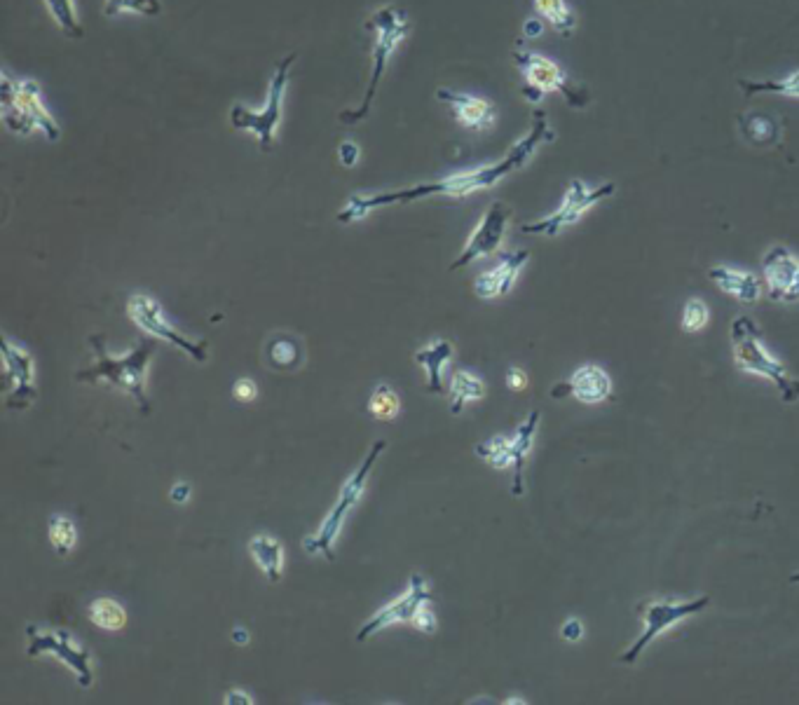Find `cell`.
I'll list each match as a JSON object with an SVG mask.
<instances>
[{
  "label": "cell",
  "mask_w": 799,
  "mask_h": 705,
  "mask_svg": "<svg viewBox=\"0 0 799 705\" xmlns=\"http://www.w3.org/2000/svg\"><path fill=\"white\" fill-rule=\"evenodd\" d=\"M556 139V132H553L549 125V115L544 111L532 113V127L530 132L518 139L514 146L507 150V155L502 160H497L493 164H483V167L467 169V171H457V174H450L446 179L439 181H429V183H418L413 188H401L392 190V193H378V195H352L343 211L338 214V221L343 225L357 223L361 218H366L373 209L380 207H392V204H411L418 200H425V197H467L474 193H481V190L495 188L497 183L507 179V176L514 174V171L523 169L532 157L537 155V150L544 146V143H551Z\"/></svg>",
  "instance_id": "obj_1"
},
{
  "label": "cell",
  "mask_w": 799,
  "mask_h": 705,
  "mask_svg": "<svg viewBox=\"0 0 799 705\" xmlns=\"http://www.w3.org/2000/svg\"><path fill=\"white\" fill-rule=\"evenodd\" d=\"M90 347L94 349V357H97V364L92 368H85V371L75 373V380L78 382H92V385H99V382H111L115 387H122L127 394H132L136 403H139L141 413H150V401L146 394V368L148 361L153 357L157 338H143L139 345L134 349H129L127 354L122 357H115V354H108L104 335H90L87 338Z\"/></svg>",
  "instance_id": "obj_2"
},
{
  "label": "cell",
  "mask_w": 799,
  "mask_h": 705,
  "mask_svg": "<svg viewBox=\"0 0 799 705\" xmlns=\"http://www.w3.org/2000/svg\"><path fill=\"white\" fill-rule=\"evenodd\" d=\"M364 26L373 36L371 80H368L364 101H361L357 108H347V111L340 113L338 120L343 122V125H357V122L368 118L375 101V94H378L382 80H385L389 61H392L396 47L404 43L408 31H411V19H408L404 10L396 8V5H382L380 10H375L373 15L366 19Z\"/></svg>",
  "instance_id": "obj_3"
},
{
  "label": "cell",
  "mask_w": 799,
  "mask_h": 705,
  "mask_svg": "<svg viewBox=\"0 0 799 705\" xmlns=\"http://www.w3.org/2000/svg\"><path fill=\"white\" fill-rule=\"evenodd\" d=\"M0 118L15 136L43 134L47 141L61 139V127L47 111L43 92L36 80H17L3 71V90H0Z\"/></svg>",
  "instance_id": "obj_4"
},
{
  "label": "cell",
  "mask_w": 799,
  "mask_h": 705,
  "mask_svg": "<svg viewBox=\"0 0 799 705\" xmlns=\"http://www.w3.org/2000/svg\"><path fill=\"white\" fill-rule=\"evenodd\" d=\"M729 338H732L734 364L741 373L760 375V378L774 382L785 403L799 401V378L790 375L783 361L771 357L769 349L762 342L760 328H757L753 319L736 317L732 321V328H729Z\"/></svg>",
  "instance_id": "obj_5"
},
{
  "label": "cell",
  "mask_w": 799,
  "mask_h": 705,
  "mask_svg": "<svg viewBox=\"0 0 799 705\" xmlns=\"http://www.w3.org/2000/svg\"><path fill=\"white\" fill-rule=\"evenodd\" d=\"M296 57L298 54L291 52V54H286L282 61H277L275 73H272L270 85H268V99H265V106L261 108V111H251V108L244 104H232V108H230L232 129H237V132L254 134L263 153H272V148H275L279 122H282L284 94H286V87H289L291 68H293V64H296Z\"/></svg>",
  "instance_id": "obj_6"
},
{
  "label": "cell",
  "mask_w": 799,
  "mask_h": 705,
  "mask_svg": "<svg viewBox=\"0 0 799 705\" xmlns=\"http://www.w3.org/2000/svg\"><path fill=\"white\" fill-rule=\"evenodd\" d=\"M387 448V441H375L371 453L366 455V460L361 467L354 471V474L347 478V483L343 485V490H340V497L336 506H333L329 516L324 518V523L319 525V530L314 532V535L305 537V551L310 553V556H324L326 560H336V553H333V546H336V539H338V532L340 527H343L345 518L350 516V511L354 506L359 504L361 495H364V488H366V481L368 476H371V469L375 467V462H378V457L382 455V450Z\"/></svg>",
  "instance_id": "obj_7"
},
{
  "label": "cell",
  "mask_w": 799,
  "mask_h": 705,
  "mask_svg": "<svg viewBox=\"0 0 799 705\" xmlns=\"http://www.w3.org/2000/svg\"><path fill=\"white\" fill-rule=\"evenodd\" d=\"M514 61L521 68L525 87H523V97L530 101V104H537V101L544 99V94L558 92L561 97L568 101L572 108H584L591 101V94L586 87H579L570 80V75L563 71L556 61H551L549 57H542V54L521 50L516 47L514 50Z\"/></svg>",
  "instance_id": "obj_8"
},
{
  "label": "cell",
  "mask_w": 799,
  "mask_h": 705,
  "mask_svg": "<svg viewBox=\"0 0 799 705\" xmlns=\"http://www.w3.org/2000/svg\"><path fill=\"white\" fill-rule=\"evenodd\" d=\"M539 420H542V415H539L537 410H532V413L521 422V427L516 429V436H511V438L493 436V438H488V441L478 443V446L474 448L476 455L481 457V460H486L490 467H495V469L514 467L511 495H516V497H521L525 492V483H523L525 460H528L530 450H532V446H535Z\"/></svg>",
  "instance_id": "obj_9"
},
{
  "label": "cell",
  "mask_w": 799,
  "mask_h": 705,
  "mask_svg": "<svg viewBox=\"0 0 799 705\" xmlns=\"http://www.w3.org/2000/svg\"><path fill=\"white\" fill-rule=\"evenodd\" d=\"M617 186L614 183H603V186H589L582 179H572L568 186V193H565L561 207H558L553 214L539 218L535 223H525L521 225L523 235H542V237H558L563 230L572 228V225L579 223L586 211H591L596 204H600L607 197L614 195Z\"/></svg>",
  "instance_id": "obj_10"
},
{
  "label": "cell",
  "mask_w": 799,
  "mask_h": 705,
  "mask_svg": "<svg viewBox=\"0 0 799 705\" xmlns=\"http://www.w3.org/2000/svg\"><path fill=\"white\" fill-rule=\"evenodd\" d=\"M708 605H710L708 595H703V598H694V600H685V602L647 600V602H643V605H638V614H640V619H643L645 628H643V633H640V638L619 656V661L633 666V663L640 659V654H643L661 633L671 631V628L675 624H680V621H685V619H689V616L703 612Z\"/></svg>",
  "instance_id": "obj_11"
},
{
  "label": "cell",
  "mask_w": 799,
  "mask_h": 705,
  "mask_svg": "<svg viewBox=\"0 0 799 705\" xmlns=\"http://www.w3.org/2000/svg\"><path fill=\"white\" fill-rule=\"evenodd\" d=\"M26 635H29V649L26 654L36 656L40 654H52L54 659H59L61 663H66L68 668L73 670L75 677H78L80 687H92L94 675H92V654L90 649L75 645L71 640V635L66 631H40L36 626H26Z\"/></svg>",
  "instance_id": "obj_12"
},
{
  "label": "cell",
  "mask_w": 799,
  "mask_h": 705,
  "mask_svg": "<svg viewBox=\"0 0 799 705\" xmlns=\"http://www.w3.org/2000/svg\"><path fill=\"white\" fill-rule=\"evenodd\" d=\"M127 312L143 333L153 335V338L172 342L174 347L183 349L188 357H193L197 364H204V361H207L209 342L207 340L190 342L186 335H181L179 331H176V328L165 319V314H162V307L157 305V300H153L150 296H141L139 293V296L129 298Z\"/></svg>",
  "instance_id": "obj_13"
},
{
  "label": "cell",
  "mask_w": 799,
  "mask_h": 705,
  "mask_svg": "<svg viewBox=\"0 0 799 705\" xmlns=\"http://www.w3.org/2000/svg\"><path fill=\"white\" fill-rule=\"evenodd\" d=\"M511 221V209L504 202H493L483 214L481 223L476 225V230L471 232V237L464 244L460 256L455 258V263H450V272L467 268L469 263H474L478 258L493 256L502 249L504 237H507V228Z\"/></svg>",
  "instance_id": "obj_14"
},
{
  "label": "cell",
  "mask_w": 799,
  "mask_h": 705,
  "mask_svg": "<svg viewBox=\"0 0 799 705\" xmlns=\"http://www.w3.org/2000/svg\"><path fill=\"white\" fill-rule=\"evenodd\" d=\"M762 279L774 303H799V256L776 244L762 256Z\"/></svg>",
  "instance_id": "obj_15"
},
{
  "label": "cell",
  "mask_w": 799,
  "mask_h": 705,
  "mask_svg": "<svg viewBox=\"0 0 799 705\" xmlns=\"http://www.w3.org/2000/svg\"><path fill=\"white\" fill-rule=\"evenodd\" d=\"M429 600H432V593L427 591V584H425V579H422V574H413L406 593L401 595L399 600L389 602V605L382 607L380 612H375L371 619H368L366 624L359 628L357 640L366 642L368 638H373L375 633L382 631V628H387L392 624H413L418 609L422 605H427Z\"/></svg>",
  "instance_id": "obj_16"
},
{
  "label": "cell",
  "mask_w": 799,
  "mask_h": 705,
  "mask_svg": "<svg viewBox=\"0 0 799 705\" xmlns=\"http://www.w3.org/2000/svg\"><path fill=\"white\" fill-rule=\"evenodd\" d=\"M0 349H3V364L5 375H8V385H12V392L8 396L10 410H24L33 406L36 401V387H33V357L26 349L19 345H12L8 338L0 340Z\"/></svg>",
  "instance_id": "obj_17"
},
{
  "label": "cell",
  "mask_w": 799,
  "mask_h": 705,
  "mask_svg": "<svg viewBox=\"0 0 799 705\" xmlns=\"http://www.w3.org/2000/svg\"><path fill=\"white\" fill-rule=\"evenodd\" d=\"M551 396L553 399L572 396V399L586 403V406H596V403H603L612 396V380L605 368H600L596 364H586L582 368H577L570 380L551 387Z\"/></svg>",
  "instance_id": "obj_18"
},
{
  "label": "cell",
  "mask_w": 799,
  "mask_h": 705,
  "mask_svg": "<svg viewBox=\"0 0 799 705\" xmlns=\"http://www.w3.org/2000/svg\"><path fill=\"white\" fill-rule=\"evenodd\" d=\"M436 99H439L441 104H448L450 111L455 115V120L460 122L464 129H469V132H488V129L495 127L497 108L493 101L446 90V87H439V90H436Z\"/></svg>",
  "instance_id": "obj_19"
},
{
  "label": "cell",
  "mask_w": 799,
  "mask_h": 705,
  "mask_svg": "<svg viewBox=\"0 0 799 705\" xmlns=\"http://www.w3.org/2000/svg\"><path fill=\"white\" fill-rule=\"evenodd\" d=\"M530 260L528 249H518L511 253H504L500 265L495 270L483 272V275L476 277L474 282V293L481 300H495L507 296V293L514 289L518 275L525 268V263Z\"/></svg>",
  "instance_id": "obj_20"
},
{
  "label": "cell",
  "mask_w": 799,
  "mask_h": 705,
  "mask_svg": "<svg viewBox=\"0 0 799 705\" xmlns=\"http://www.w3.org/2000/svg\"><path fill=\"white\" fill-rule=\"evenodd\" d=\"M708 279L717 289L725 291L727 296H732L743 305H755L762 298V282L760 277L746 270H734L727 265H717V268L708 270Z\"/></svg>",
  "instance_id": "obj_21"
},
{
  "label": "cell",
  "mask_w": 799,
  "mask_h": 705,
  "mask_svg": "<svg viewBox=\"0 0 799 705\" xmlns=\"http://www.w3.org/2000/svg\"><path fill=\"white\" fill-rule=\"evenodd\" d=\"M453 345L448 340H434L432 345L422 347L420 352H415V361L427 371V392L441 394L443 392V382H441V371L443 366L453 359Z\"/></svg>",
  "instance_id": "obj_22"
},
{
  "label": "cell",
  "mask_w": 799,
  "mask_h": 705,
  "mask_svg": "<svg viewBox=\"0 0 799 705\" xmlns=\"http://www.w3.org/2000/svg\"><path fill=\"white\" fill-rule=\"evenodd\" d=\"M741 134L746 136L748 143H753L757 148H771L781 141V125L776 118H769L764 113H748L739 118Z\"/></svg>",
  "instance_id": "obj_23"
},
{
  "label": "cell",
  "mask_w": 799,
  "mask_h": 705,
  "mask_svg": "<svg viewBox=\"0 0 799 705\" xmlns=\"http://www.w3.org/2000/svg\"><path fill=\"white\" fill-rule=\"evenodd\" d=\"M249 553L256 560V565L268 574L270 581L282 579V565H284V551L282 544L275 537L256 535L249 539Z\"/></svg>",
  "instance_id": "obj_24"
},
{
  "label": "cell",
  "mask_w": 799,
  "mask_h": 705,
  "mask_svg": "<svg viewBox=\"0 0 799 705\" xmlns=\"http://www.w3.org/2000/svg\"><path fill=\"white\" fill-rule=\"evenodd\" d=\"M265 359L275 371H296L303 364V347L291 335H275L265 347Z\"/></svg>",
  "instance_id": "obj_25"
},
{
  "label": "cell",
  "mask_w": 799,
  "mask_h": 705,
  "mask_svg": "<svg viewBox=\"0 0 799 705\" xmlns=\"http://www.w3.org/2000/svg\"><path fill=\"white\" fill-rule=\"evenodd\" d=\"M486 396V385L474 373L457 371L450 382V413L460 415L469 401H481Z\"/></svg>",
  "instance_id": "obj_26"
},
{
  "label": "cell",
  "mask_w": 799,
  "mask_h": 705,
  "mask_svg": "<svg viewBox=\"0 0 799 705\" xmlns=\"http://www.w3.org/2000/svg\"><path fill=\"white\" fill-rule=\"evenodd\" d=\"M746 97L753 94H781V97L799 99V71L785 75L781 80H739Z\"/></svg>",
  "instance_id": "obj_27"
},
{
  "label": "cell",
  "mask_w": 799,
  "mask_h": 705,
  "mask_svg": "<svg viewBox=\"0 0 799 705\" xmlns=\"http://www.w3.org/2000/svg\"><path fill=\"white\" fill-rule=\"evenodd\" d=\"M90 619L104 631H120L127 624V612L118 600L99 598L90 605Z\"/></svg>",
  "instance_id": "obj_28"
},
{
  "label": "cell",
  "mask_w": 799,
  "mask_h": 705,
  "mask_svg": "<svg viewBox=\"0 0 799 705\" xmlns=\"http://www.w3.org/2000/svg\"><path fill=\"white\" fill-rule=\"evenodd\" d=\"M45 5L64 36L75 38V40L85 36V29H83V24H80L78 10H75L73 0H45Z\"/></svg>",
  "instance_id": "obj_29"
},
{
  "label": "cell",
  "mask_w": 799,
  "mask_h": 705,
  "mask_svg": "<svg viewBox=\"0 0 799 705\" xmlns=\"http://www.w3.org/2000/svg\"><path fill=\"white\" fill-rule=\"evenodd\" d=\"M47 535H50L54 551L61 558H66L75 549V544H78V530H75L73 520L66 516H50V520H47Z\"/></svg>",
  "instance_id": "obj_30"
},
{
  "label": "cell",
  "mask_w": 799,
  "mask_h": 705,
  "mask_svg": "<svg viewBox=\"0 0 799 705\" xmlns=\"http://www.w3.org/2000/svg\"><path fill=\"white\" fill-rule=\"evenodd\" d=\"M535 5L539 15H542L553 29L561 33V36H570V33L575 31L577 19L572 15V10L568 8L565 0H535Z\"/></svg>",
  "instance_id": "obj_31"
},
{
  "label": "cell",
  "mask_w": 799,
  "mask_h": 705,
  "mask_svg": "<svg viewBox=\"0 0 799 705\" xmlns=\"http://www.w3.org/2000/svg\"><path fill=\"white\" fill-rule=\"evenodd\" d=\"M401 410V403H399V396L392 387L387 385V382H380L378 387L373 389L371 399H368V413L375 420H382V422H392L396 415H399Z\"/></svg>",
  "instance_id": "obj_32"
},
{
  "label": "cell",
  "mask_w": 799,
  "mask_h": 705,
  "mask_svg": "<svg viewBox=\"0 0 799 705\" xmlns=\"http://www.w3.org/2000/svg\"><path fill=\"white\" fill-rule=\"evenodd\" d=\"M143 15V17H160L162 0H104V17L113 19L118 15Z\"/></svg>",
  "instance_id": "obj_33"
},
{
  "label": "cell",
  "mask_w": 799,
  "mask_h": 705,
  "mask_svg": "<svg viewBox=\"0 0 799 705\" xmlns=\"http://www.w3.org/2000/svg\"><path fill=\"white\" fill-rule=\"evenodd\" d=\"M710 312L708 305L701 298H689L685 310H682V331L685 333H699L708 326Z\"/></svg>",
  "instance_id": "obj_34"
},
{
  "label": "cell",
  "mask_w": 799,
  "mask_h": 705,
  "mask_svg": "<svg viewBox=\"0 0 799 705\" xmlns=\"http://www.w3.org/2000/svg\"><path fill=\"white\" fill-rule=\"evenodd\" d=\"M413 626L425 635L436 633V614L432 612V607H429V602L418 609V614H415V619H413Z\"/></svg>",
  "instance_id": "obj_35"
},
{
  "label": "cell",
  "mask_w": 799,
  "mask_h": 705,
  "mask_svg": "<svg viewBox=\"0 0 799 705\" xmlns=\"http://www.w3.org/2000/svg\"><path fill=\"white\" fill-rule=\"evenodd\" d=\"M232 396L239 403H251L258 396V385L251 378H239L235 385H232Z\"/></svg>",
  "instance_id": "obj_36"
},
{
  "label": "cell",
  "mask_w": 799,
  "mask_h": 705,
  "mask_svg": "<svg viewBox=\"0 0 799 705\" xmlns=\"http://www.w3.org/2000/svg\"><path fill=\"white\" fill-rule=\"evenodd\" d=\"M561 638L565 642H579L584 638V624L579 619H568L561 626Z\"/></svg>",
  "instance_id": "obj_37"
},
{
  "label": "cell",
  "mask_w": 799,
  "mask_h": 705,
  "mask_svg": "<svg viewBox=\"0 0 799 705\" xmlns=\"http://www.w3.org/2000/svg\"><path fill=\"white\" fill-rule=\"evenodd\" d=\"M338 157H340V164H343V167H354V164H357V160H359V146H357V143H352V141L340 143Z\"/></svg>",
  "instance_id": "obj_38"
},
{
  "label": "cell",
  "mask_w": 799,
  "mask_h": 705,
  "mask_svg": "<svg viewBox=\"0 0 799 705\" xmlns=\"http://www.w3.org/2000/svg\"><path fill=\"white\" fill-rule=\"evenodd\" d=\"M507 387L511 392H523V389L528 387V375H525V371H521V368L511 366L507 371Z\"/></svg>",
  "instance_id": "obj_39"
},
{
  "label": "cell",
  "mask_w": 799,
  "mask_h": 705,
  "mask_svg": "<svg viewBox=\"0 0 799 705\" xmlns=\"http://www.w3.org/2000/svg\"><path fill=\"white\" fill-rule=\"evenodd\" d=\"M169 499H172L174 504H186L190 499V483H186V481L176 483L174 488L169 490Z\"/></svg>",
  "instance_id": "obj_40"
},
{
  "label": "cell",
  "mask_w": 799,
  "mask_h": 705,
  "mask_svg": "<svg viewBox=\"0 0 799 705\" xmlns=\"http://www.w3.org/2000/svg\"><path fill=\"white\" fill-rule=\"evenodd\" d=\"M223 701L228 703V705H244V703H247V705H254V698L247 696V691H239V689L228 691Z\"/></svg>",
  "instance_id": "obj_41"
},
{
  "label": "cell",
  "mask_w": 799,
  "mask_h": 705,
  "mask_svg": "<svg viewBox=\"0 0 799 705\" xmlns=\"http://www.w3.org/2000/svg\"><path fill=\"white\" fill-rule=\"evenodd\" d=\"M539 33H542V22L539 19H528L525 22V38H535Z\"/></svg>",
  "instance_id": "obj_42"
},
{
  "label": "cell",
  "mask_w": 799,
  "mask_h": 705,
  "mask_svg": "<svg viewBox=\"0 0 799 705\" xmlns=\"http://www.w3.org/2000/svg\"><path fill=\"white\" fill-rule=\"evenodd\" d=\"M232 640H235V645H247L249 633L244 631V628H235V631H232Z\"/></svg>",
  "instance_id": "obj_43"
},
{
  "label": "cell",
  "mask_w": 799,
  "mask_h": 705,
  "mask_svg": "<svg viewBox=\"0 0 799 705\" xmlns=\"http://www.w3.org/2000/svg\"><path fill=\"white\" fill-rule=\"evenodd\" d=\"M790 581H792V584H797V581H799V574H792Z\"/></svg>",
  "instance_id": "obj_44"
}]
</instances>
